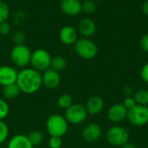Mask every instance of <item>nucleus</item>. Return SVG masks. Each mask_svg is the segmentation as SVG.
<instances>
[{"label":"nucleus","mask_w":148,"mask_h":148,"mask_svg":"<svg viewBox=\"0 0 148 148\" xmlns=\"http://www.w3.org/2000/svg\"><path fill=\"white\" fill-rule=\"evenodd\" d=\"M16 83L20 88L21 93L33 95L42 86V73L33 68H24L18 71Z\"/></svg>","instance_id":"1"},{"label":"nucleus","mask_w":148,"mask_h":148,"mask_svg":"<svg viewBox=\"0 0 148 148\" xmlns=\"http://www.w3.org/2000/svg\"><path fill=\"white\" fill-rule=\"evenodd\" d=\"M45 127L47 133L50 136L62 138L68 132L69 122L64 115L59 114H53L49 115L46 121Z\"/></svg>","instance_id":"2"},{"label":"nucleus","mask_w":148,"mask_h":148,"mask_svg":"<svg viewBox=\"0 0 148 148\" xmlns=\"http://www.w3.org/2000/svg\"><path fill=\"white\" fill-rule=\"evenodd\" d=\"M31 54L32 52L28 46L25 44H18L12 47L10 56L12 63L16 67L24 69L30 63Z\"/></svg>","instance_id":"3"},{"label":"nucleus","mask_w":148,"mask_h":148,"mask_svg":"<svg viewBox=\"0 0 148 148\" xmlns=\"http://www.w3.org/2000/svg\"><path fill=\"white\" fill-rule=\"evenodd\" d=\"M74 49L78 56L85 60H91L95 58L98 53V47L96 43L90 38H79L74 44Z\"/></svg>","instance_id":"4"},{"label":"nucleus","mask_w":148,"mask_h":148,"mask_svg":"<svg viewBox=\"0 0 148 148\" xmlns=\"http://www.w3.org/2000/svg\"><path fill=\"white\" fill-rule=\"evenodd\" d=\"M51 59L52 57L49 51L44 49H37L32 52L29 64L31 68L42 73L50 69Z\"/></svg>","instance_id":"5"},{"label":"nucleus","mask_w":148,"mask_h":148,"mask_svg":"<svg viewBox=\"0 0 148 148\" xmlns=\"http://www.w3.org/2000/svg\"><path fill=\"white\" fill-rule=\"evenodd\" d=\"M64 117L66 118L69 124L79 125L86 121L88 117V112L85 106L82 104L73 103L69 108L65 110Z\"/></svg>","instance_id":"6"},{"label":"nucleus","mask_w":148,"mask_h":148,"mask_svg":"<svg viewBox=\"0 0 148 148\" xmlns=\"http://www.w3.org/2000/svg\"><path fill=\"white\" fill-rule=\"evenodd\" d=\"M106 139L108 142L114 147H122L129 140L128 131L120 126L113 127L106 133Z\"/></svg>","instance_id":"7"},{"label":"nucleus","mask_w":148,"mask_h":148,"mask_svg":"<svg viewBox=\"0 0 148 148\" xmlns=\"http://www.w3.org/2000/svg\"><path fill=\"white\" fill-rule=\"evenodd\" d=\"M127 119L134 126L141 127L147 125L148 123V107L136 104L128 110Z\"/></svg>","instance_id":"8"},{"label":"nucleus","mask_w":148,"mask_h":148,"mask_svg":"<svg viewBox=\"0 0 148 148\" xmlns=\"http://www.w3.org/2000/svg\"><path fill=\"white\" fill-rule=\"evenodd\" d=\"M78 31L72 25H65L63 26L59 32V39L64 45L70 46L74 45L78 38Z\"/></svg>","instance_id":"9"},{"label":"nucleus","mask_w":148,"mask_h":148,"mask_svg":"<svg viewBox=\"0 0 148 148\" xmlns=\"http://www.w3.org/2000/svg\"><path fill=\"white\" fill-rule=\"evenodd\" d=\"M42 86H44L46 88L49 89H54L56 88L60 83H61V75L59 72L49 69L42 72Z\"/></svg>","instance_id":"10"},{"label":"nucleus","mask_w":148,"mask_h":148,"mask_svg":"<svg viewBox=\"0 0 148 148\" xmlns=\"http://www.w3.org/2000/svg\"><path fill=\"white\" fill-rule=\"evenodd\" d=\"M18 71L11 66H0V86H7L16 83Z\"/></svg>","instance_id":"11"},{"label":"nucleus","mask_w":148,"mask_h":148,"mask_svg":"<svg viewBox=\"0 0 148 148\" xmlns=\"http://www.w3.org/2000/svg\"><path fill=\"white\" fill-rule=\"evenodd\" d=\"M128 110L124 107L123 104L116 103L112 105L108 111V118L110 121L119 123L127 119Z\"/></svg>","instance_id":"12"},{"label":"nucleus","mask_w":148,"mask_h":148,"mask_svg":"<svg viewBox=\"0 0 148 148\" xmlns=\"http://www.w3.org/2000/svg\"><path fill=\"white\" fill-rule=\"evenodd\" d=\"M101 134L102 131L100 125L96 123H90L83 128L82 132V136L86 142L93 143L97 141L101 138Z\"/></svg>","instance_id":"13"},{"label":"nucleus","mask_w":148,"mask_h":148,"mask_svg":"<svg viewBox=\"0 0 148 148\" xmlns=\"http://www.w3.org/2000/svg\"><path fill=\"white\" fill-rule=\"evenodd\" d=\"M60 8L63 14L75 16L82 12V1L80 0H62Z\"/></svg>","instance_id":"14"},{"label":"nucleus","mask_w":148,"mask_h":148,"mask_svg":"<svg viewBox=\"0 0 148 148\" xmlns=\"http://www.w3.org/2000/svg\"><path fill=\"white\" fill-rule=\"evenodd\" d=\"M77 31L82 37L90 38L96 32V24L93 19L85 17L79 22Z\"/></svg>","instance_id":"15"},{"label":"nucleus","mask_w":148,"mask_h":148,"mask_svg":"<svg viewBox=\"0 0 148 148\" xmlns=\"http://www.w3.org/2000/svg\"><path fill=\"white\" fill-rule=\"evenodd\" d=\"M6 148H34V147L31 145L27 135L17 134L9 140Z\"/></svg>","instance_id":"16"},{"label":"nucleus","mask_w":148,"mask_h":148,"mask_svg":"<svg viewBox=\"0 0 148 148\" xmlns=\"http://www.w3.org/2000/svg\"><path fill=\"white\" fill-rule=\"evenodd\" d=\"M85 108L88 114L97 115L102 111L104 108V101L100 96H92L88 100Z\"/></svg>","instance_id":"17"},{"label":"nucleus","mask_w":148,"mask_h":148,"mask_svg":"<svg viewBox=\"0 0 148 148\" xmlns=\"http://www.w3.org/2000/svg\"><path fill=\"white\" fill-rule=\"evenodd\" d=\"M21 93L19 87L16 83H12L7 86H3L2 88V95L3 98L7 100H13L16 98Z\"/></svg>","instance_id":"18"},{"label":"nucleus","mask_w":148,"mask_h":148,"mask_svg":"<svg viewBox=\"0 0 148 148\" xmlns=\"http://www.w3.org/2000/svg\"><path fill=\"white\" fill-rule=\"evenodd\" d=\"M27 136L34 148L40 147L42 144L43 140H44V135H43L42 132H41L39 130H33Z\"/></svg>","instance_id":"19"},{"label":"nucleus","mask_w":148,"mask_h":148,"mask_svg":"<svg viewBox=\"0 0 148 148\" xmlns=\"http://www.w3.org/2000/svg\"><path fill=\"white\" fill-rule=\"evenodd\" d=\"M67 67V61L63 56H56L52 57L51 59V63H50V69L61 72L64 70Z\"/></svg>","instance_id":"20"},{"label":"nucleus","mask_w":148,"mask_h":148,"mask_svg":"<svg viewBox=\"0 0 148 148\" xmlns=\"http://www.w3.org/2000/svg\"><path fill=\"white\" fill-rule=\"evenodd\" d=\"M133 97L136 104L142 105V106L148 105V90L147 89H140L136 91Z\"/></svg>","instance_id":"21"},{"label":"nucleus","mask_w":148,"mask_h":148,"mask_svg":"<svg viewBox=\"0 0 148 148\" xmlns=\"http://www.w3.org/2000/svg\"><path fill=\"white\" fill-rule=\"evenodd\" d=\"M73 104V97L69 94L61 95L57 99V105L60 108L66 110Z\"/></svg>","instance_id":"22"},{"label":"nucleus","mask_w":148,"mask_h":148,"mask_svg":"<svg viewBox=\"0 0 148 148\" xmlns=\"http://www.w3.org/2000/svg\"><path fill=\"white\" fill-rule=\"evenodd\" d=\"M96 10V3L94 0H84L82 3V11L90 15Z\"/></svg>","instance_id":"23"},{"label":"nucleus","mask_w":148,"mask_h":148,"mask_svg":"<svg viewBox=\"0 0 148 148\" xmlns=\"http://www.w3.org/2000/svg\"><path fill=\"white\" fill-rule=\"evenodd\" d=\"M9 134L10 130L8 125L3 121H0V146L7 140Z\"/></svg>","instance_id":"24"},{"label":"nucleus","mask_w":148,"mask_h":148,"mask_svg":"<svg viewBox=\"0 0 148 148\" xmlns=\"http://www.w3.org/2000/svg\"><path fill=\"white\" fill-rule=\"evenodd\" d=\"M9 16H10L9 5L5 2L0 0V23L7 21Z\"/></svg>","instance_id":"25"},{"label":"nucleus","mask_w":148,"mask_h":148,"mask_svg":"<svg viewBox=\"0 0 148 148\" xmlns=\"http://www.w3.org/2000/svg\"><path fill=\"white\" fill-rule=\"evenodd\" d=\"M10 113V107L7 101L3 98H0V121H3Z\"/></svg>","instance_id":"26"},{"label":"nucleus","mask_w":148,"mask_h":148,"mask_svg":"<svg viewBox=\"0 0 148 148\" xmlns=\"http://www.w3.org/2000/svg\"><path fill=\"white\" fill-rule=\"evenodd\" d=\"M26 36L24 35L23 32L22 31H16L13 35H12V42L15 43V45H18V44H24Z\"/></svg>","instance_id":"27"},{"label":"nucleus","mask_w":148,"mask_h":148,"mask_svg":"<svg viewBox=\"0 0 148 148\" xmlns=\"http://www.w3.org/2000/svg\"><path fill=\"white\" fill-rule=\"evenodd\" d=\"M48 144L49 148H61L62 146V140L61 137L50 136Z\"/></svg>","instance_id":"28"},{"label":"nucleus","mask_w":148,"mask_h":148,"mask_svg":"<svg viewBox=\"0 0 148 148\" xmlns=\"http://www.w3.org/2000/svg\"><path fill=\"white\" fill-rule=\"evenodd\" d=\"M10 32H11V26L7 21L0 23V35L6 36L10 34Z\"/></svg>","instance_id":"29"},{"label":"nucleus","mask_w":148,"mask_h":148,"mask_svg":"<svg viewBox=\"0 0 148 148\" xmlns=\"http://www.w3.org/2000/svg\"><path fill=\"white\" fill-rule=\"evenodd\" d=\"M123 105H124V107H125L127 110H130L131 108H133L136 105V102H135L134 97L127 96V97H126Z\"/></svg>","instance_id":"30"},{"label":"nucleus","mask_w":148,"mask_h":148,"mask_svg":"<svg viewBox=\"0 0 148 148\" xmlns=\"http://www.w3.org/2000/svg\"><path fill=\"white\" fill-rule=\"evenodd\" d=\"M140 46L145 52L148 53V33L141 36L140 40Z\"/></svg>","instance_id":"31"},{"label":"nucleus","mask_w":148,"mask_h":148,"mask_svg":"<svg viewBox=\"0 0 148 148\" xmlns=\"http://www.w3.org/2000/svg\"><path fill=\"white\" fill-rule=\"evenodd\" d=\"M140 75H141V78L142 80L148 83V62L146 63L143 68L141 69V72H140Z\"/></svg>","instance_id":"32"},{"label":"nucleus","mask_w":148,"mask_h":148,"mask_svg":"<svg viewBox=\"0 0 148 148\" xmlns=\"http://www.w3.org/2000/svg\"><path fill=\"white\" fill-rule=\"evenodd\" d=\"M141 10H142V12L145 16H148V0L145 1L142 4V7H141Z\"/></svg>","instance_id":"33"},{"label":"nucleus","mask_w":148,"mask_h":148,"mask_svg":"<svg viewBox=\"0 0 148 148\" xmlns=\"http://www.w3.org/2000/svg\"><path fill=\"white\" fill-rule=\"evenodd\" d=\"M121 148H137L134 144H132V143H130V142H127V143H126L125 145H123L122 147H121Z\"/></svg>","instance_id":"34"},{"label":"nucleus","mask_w":148,"mask_h":148,"mask_svg":"<svg viewBox=\"0 0 148 148\" xmlns=\"http://www.w3.org/2000/svg\"><path fill=\"white\" fill-rule=\"evenodd\" d=\"M94 1H97V2H101V1H103V0H94Z\"/></svg>","instance_id":"35"},{"label":"nucleus","mask_w":148,"mask_h":148,"mask_svg":"<svg viewBox=\"0 0 148 148\" xmlns=\"http://www.w3.org/2000/svg\"><path fill=\"white\" fill-rule=\"evenodd\" d=\"M35 148H42V147H35Z\"/></svg>","instance_id":"36"},{"label":"nucleus","mask_w":148,"mask_h":148,"mask_svg":"<svg viewBox=\"0 0 148 148\" xmlns=\"http://www.w3.org/2000/svg\"><path fill=\"white\" fill-rule=\"evenodd\" d=\"M80 1H84V0H80Z\"/></svg>","instance_id":"37"},{"label":"nucleus","mask_w":148,"mask_h":148,"mask_svg":"<svg viewBox=\"0 0 148 148\" xmlns=\"http://www.w3.org/2000/svg\"><path fill=\"white\" fill-rule=\"evenodd\" d=\"M0 148H3V147H0Z\"/></svg>","instance_id":"38"}]
</instances>
